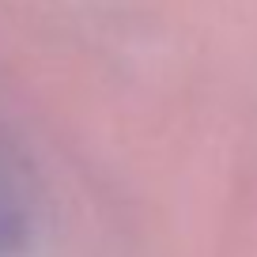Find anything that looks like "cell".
Segmentation results:
<instances>
[{"instance_id": "1", "label": "cell", "mask_w": 257, "mask_h": 257, "mask_svg": "<svg viewBox=\"0 0 257 257\" xmlns=\"http://www.w3.org/2000/svg\"><path fill=\"white\" fill-rule=\"evenodd\" d=\"M34 197L27 174L8 152H0V253H16L31 234Z\"/></svg>"}]
</instances>
